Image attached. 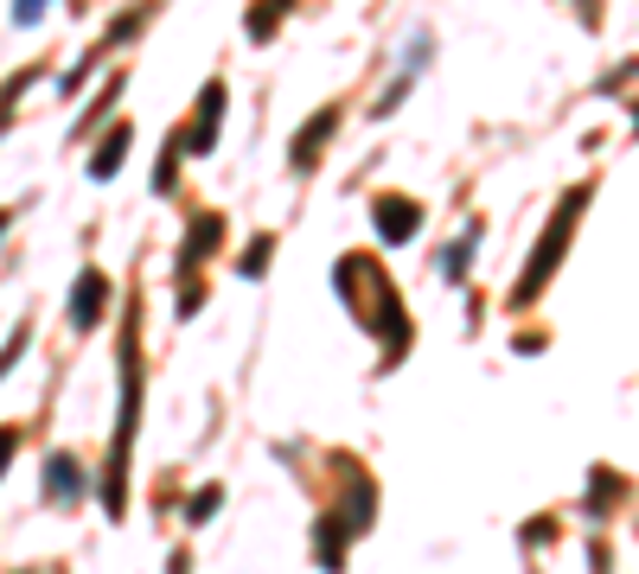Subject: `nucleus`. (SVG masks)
Here are the masks:
<instances>
[{"mask_svg": "<svg viewBox=\"0 0 639 574\" xmlns=\"http://www.w3.org/2000/svg\"><path fill=\"white\" fill-rule=\"evenodd\" d=\"M282 7H295V0H256V7H249V39H269V33L282 26V20H275Z\"/></svg>", "mask_w": 639, "mask_h": 574, "instance_id": "nucleus-12", "label": "nucleus"}, {"mask_svg": "<svg viewBox=\"0 0 639 574\" xmlns=\"http://www.w3.org/2000/svg\"><path fill=\"white\" fill-rule=\"evenodd\" d=\"M333 135H340V102H333V109H320V115H314V122L295 135V147H288V166H295V173H307V166L320 160V147L333 141Z\"/></svg>", "mask_w": 639, "mask_h": 574, "instance_id": "nucleus-7", "label": "nucleus"}, {"mask_svg": "<svg viewBox=\"0 0 639 574\" xmlns=\"http://www.w3.org/2000/svg\"><path fill=\"white\" fill-rule=\"evenodd\" d=\"M474 249H480V230H467L460 242H447V255H442V275H447V282H460V269L474 262Z\"/></svg>", "mask_w": 639, "mask_h": 574, "instance_id": "nucleus-11", "label": "nucleus"}, {"mask_svg": "<svg viewBox=\"0 0 639 574\" xmlns=\"http://www.w3.org/2000/svg\"><path fill=\"white\" fill-rule=\"evenodd\" d=\"M51 0H13V26H39V13H46Z\"/></svg>", "mask_w": 639, "mask_h": 574, "instance_id": "nucleus-14", "label": "nucleus"}, {"mask_svg": "<svg viewBox=\"0 0 639 574\" xmlns=\"http://www.w3.org/2000/svg\"><path fill=\"white\" fill-rule=\"evenodd\" d=\"M7 460H13V428H0V473H7Z\"/></svg>", "mask_w": 639, "mask_h": 574, "instance_id": "nucleus-17", "label": "nucleus"}, {"mask_svg": "<svg viewBox=\"0 0 639 574\" xmlns=\"http://www.w3.org/2000/svg\"><path fill=\"white\" fill-rule=\"evenodd\" d=\"M218 122H224V84H205L193 109V128H186V153H211L218 147Z\"/></svg>", "mask_w": 639, "mask_h": 574, "instance_id": "nucleus-6", "label": "nucleus"}, {"mask_svg": "<svg viewBox=\"0 0 639 574\" xmlns=\"http://www.w3.org/2000/svg\"><path fill=\"white\" fill-rule=\"evenodd\" d=\"M371 224H378L384 242H409L422 230V204L403 198V191H378V198H371Z\"/></svg>", "mask_w": 639, "mask_h": 574, "instance_id": "nucleus-4", "label": "nucleus"}, {"mask_svg": "<svg viewBox=\"0 0 639 574\" xmlns=\"http://www.w3.org/2000/svg\"><path fill=\"white\" fill-rule=\"evenodd\" d=\"M20 351H26V326H20V333H13V345H7V351H0V377H7V371H13V358H20Z\"/></svg>", "mask_w": 639, "mask_h": 574, "instance_id": "nucleus-16", "label": "nucleus"}, {"mask_svg": "<svg viewBox=\"0 0 639 574\" xmlns=\"http://www.w3.org/2000/svg\"><path fill=\"white\" fill-rule=\"evenodd\" d=\"M77 491H84V478H77V460H71V453H51V460H46V498L71 504Z\"/></svg>", "mask_w": 639, "mask_h": 574, "instance_id": "nucleus-10", "label": "nucleus"}, {"mask_svg": "<svg viewBox=\"0 0 639 574\" xmlns=\"http://www.w3.org/2000/svg\"><path fill=\"white\" fill-rule=\"evenodd\" d=\"M582 204H589V186H576L569 198H563V211L550 217V230H543V242L531 249V262H525V282L512 287V307H531L543 294V282H550V269H556V255L569 249V237H576V217H582Z\"/></svg>", "mask_w": 639, "mask_h": 574, "instance_id": "nucleus-3", "label": "nucleus"}, {"mask_svg": "<svg viewBox=\"0 0 639 574\" xmlns=\"http://www.w3.org/2000/svg\"><path fill=\"white\" fill-rule=\"evenodd\" d=\"M0 230H7V211H0Z\"/></svg>", "mask_w": 639, "mask_h": 574, "instance_id": "nucleus-18", "label": "nucleus"}, {"mask_svg": "<svg viewBox=\"0 0 639 574\" xmlns=\"http://www.w3.org/2000/svg\"><path fill=\"white\" fill-rule=\"evenodd\" d=\"M122 402H115V453H109V473H102V504L109 517H122V473H128V447H135V422H142V333H135V307H128V326H122Z\"/></svg>", "mask_w": 639, "mask_h": 574, "instance_id": "nucleus-2", "label": "nucleus"}, {"mask_svg": "<svg viewBox=\"0 0 639 574\" xmlns=\"http://www.w3.org/2000/svg\"><path fill=\"white\" fill-rule=\"evenodd\" d=\"M218 242H224V217H218V211H198L193 224H186V242H180V282H186V287H193L198 262H205Z\"/></svg>", "mask_w": 639, "mask_h": 574, "instance_id": "nucleus-5", "label": "nucleus"}, {"mask_svg": "<svg viewBox=\"0 0 639 574\" xmlns=\"http://www.w3.org/2000/svg\"><path fill=\"white\" fill-rule=\"evenodd\" d=\"M211 511H218V491H198L193 504H186V517H193V524H205Z\"/></svg>", "mask_w": 639, "mask_h": 574, "instance_id": "nucleus-15", "label": "nucleus"}, {"mask_svg": "<svg viewBox=\"0 0 639 574\" xmlns=\"http://www.w3.org/2000/svg\"><path fill=\"white\" fill-rule=\"evenodd\" d=\"M269 249H275L269 237H262V242H249V255H244V275H249V282H256V275L269 269Z\"/></svg>", "mask_w": 639, "mask_h": 574, "instance_id": "nucleus-13", "label": "nucleus"}, {"mask_svg": "<svg viewBox=\"0 0 639 574\" xmlns=\"http://www.w3.org/2000/svg\"><path fill=\"white\" fill-rule=\"evenodd\" d=\"M102 300H109L102 269H84V275H77V287H71V326H77V333H90V326H97Z\"/></svg>", "mask_w": 639, "mask_h": 574, "instance_id": "nucleus-8", "label": "nucleus"}, {"mask_svg": "<svg viewBox=\"0 0 639 574\" xmlns=\"http://www.w3.org/2000/svg\"><path fill=\"white\" fill-rule=\"evenodd\" d=\"M333 282H340L345 307L358 313V326L384 338V364H396V358L409 351L416 326H409V313H403V294H396V282L384 275V262H378V255H340Z\"/></svg>", "mask_w": 639, "mask_h": 574, "instance_id": "nucleus-1", "label": "nucleus"}, {"mask_svg": "<svg viewBox=\"0 0 639 574\" xmlns=\"http://www.w3.org/2000/svg\"><path fill=\"white\" fill-rule=\"evenodd\" d=\"M128 141H135V128H128V122H115V128H109V141H97V153H90V179H115V166H122Z\"/></svg>", "mask_w": 639, "mask_h": 574, "instance_id": "nucleus-9", "label": "nucleus"}]
</instances>
